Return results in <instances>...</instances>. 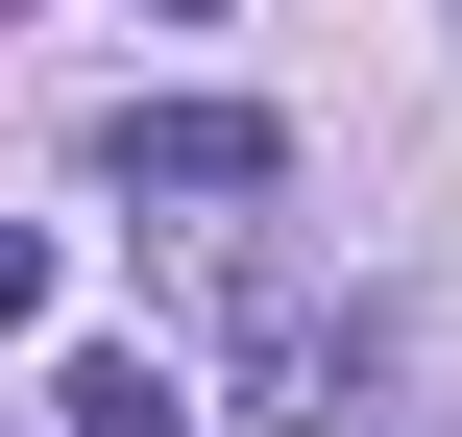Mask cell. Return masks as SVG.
I'll return each mask as SVG.
<instances>
[{
	"mask_svg": "<svg viewBox=\"0 0 462 437\" xmlns=\"http://www.w3.org/2000/svg\"><path fill=\"white\" fill-rule=\"evenodd\" d=\"M390 365H414V316H365V292L317 316V292H292V316L244 341V437H365V414H390Z\"/></svg>",
	"mask_w": 462,
	"mask_h": 437,
	"instance_id": "cell-1",
	"label": "cell"
},
{
	"mask_svg": "<svg viewBox=\"0 0 462 437\" xmlns=\"http://www.w3.org/2000/svg\"><path fill=\"white\" fill-rule=\"evenodd\" d=\"M97 170H122V195H268L292 146H268L244 97H122V122H97Z\"/></svg>",
	"mask_w": 462,
	"mask_h": 437,
	"instance_id": "cell-2",
	"label": "cell"
},
{
	"mask_svg": "<svg viewBox=\"0 0 462 437\" xmlns=\"http://www.w3.org/2000/svg\"><path fill=\"white\" fill-rule=\"evenodd\" d=\"M49 414H73V437H195V389H171V365H146V341H97V365H73V389H49Z\"/></svg>",
	"mask_w": 462,
	"mask_h": 437,
	"instance_id": "cell-3",
	"label": "cell"
},
{
	"mask_svg": "<svg viewBox=\"0 0 462 437\" xmlns=\"http://www.w3.org/2000/svg\"><path fill=\"white\" fill-rule=\"evenodd\" d=\"M24 316H49V243H24V219H0V341H24Z\"/></svg>",
	"mask_w": 462,
	"mask_h": 437,
	"instance_id": "cell-4",
	"label": "cell"
},
{
	"mask_svg": "<svg viewBox=\"0 0 462 437\" xmlns=\"http://www.w3.org/2000/svg\"><path fill=\"white\" fill-rule=\"evenodd\" d=\"M146 24H195V0H146Z\"/></svg>",
	"mask_w": 462,
	"mask_h": 437,
	"instance_id": "cell-5",
	"label": "cell"
}]
</instances>
